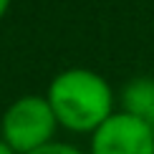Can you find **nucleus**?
<instances>
[{"instance_id": "obj_1", "label": "nucleus", "mask_w": 154, "mask_h": 154, "mask_svg": "<svg viewBox=\"0 0 154 154\" xmlns=\"http://www.w3.org/2000/svg\"><path fill=\"white\" fill-rule=\"evenodd\" d=\"M46 99L58 126L79 134H94L114 114V94L109 81L88 68L61 71L51 81Z\"/></svg>"}, {"instance_id": "obj_2", "label": "nucleus", "mask_w": 154, "mask_h": 154, "mask_svg": "<svg viewBox=\"0 0 154 154\" xmlns=\"http://www.w3.org/2000/svg\"><path fill=\"white\" fill-rule=\"evenodd\" d=\"M56 126H58V121H56L53 111L48 106V99L30 94L13 101L8 111L3 114L0 139L15 154H30L41 146L51 144Z\"/></svg>"}, {"instance_id": "obj_3", "label": "nucleus", "mask_w": 154, "mask_h": 154, "mask_svg": "<svg viewBox=\"0 0 154 154\" xmlns=\"http://www.w3.org/2000/svg\"><path fill=\"white\" fill-rule=\"evenodd\" d=\"M91 154H154V134L139 116L116 111L91 134Z\"/></svg>"}, {"instance_id": "obj_4", "label": "nucleus", "mask_w": 154, "mask_h": 154, "mask_svg": "<svg viewBox=\"0 0 154 154\" xmlns=\"http://www.w3.org/2000/svg\"><path fill=\"white\" fill-rule=\"evenodd\" d=\"M121 106H124L121 111L144 119L154 109V79H146V76L131 79L121 91Z\"/></svg>"}, {"instance_id": "obj_5", "label": "nucleus", "mask_w": 154, "mask_h": 154, "mask_svg": "<svg viewBox=\"0 0 154 154\" xmlns=\"http://www.w3.org/2000/svg\"><path fill=\"white\" fill-rule=\"evenodd\" d=\"M30 154H83L81 149H76L71 144H61V142H51L46 146H41V149L30 152Z\"/></svg>"}, {"instance_id": "obj_6", "label": "nucleus", "mask_w": 154, "mask_h": 154, "mask_svg": "<svg viewBox=\"0 0 154 154\" xmlns=\"http://www.w3.org/2000/svg\"><path fill=\"white\" fill-rule=\"evenodd\" d=\"M142 121H144V124H146V126H149V129H152V134H154V109H152V111H149V114H146V116H144Z\"/></svg>"}, {"instance_id": "obj_7", "label": "nucleus", "mask_w": 154, "mask_h": 154, "mask_svg": "<svg viewBox=\"0 0 154 154\" xmlns=\"http://www.w3.org/2000/svg\"><path fill=\"white\" fill-rule=\"evenodd\" d=\"M8 8H10V0H0V20H3V15L8 13Z\"/></svg>"}, {"instance_id": "obj_8", "label": "nucleus", "mask_w": 154, "mask_h": 154, "mask_svg": "<svg viewBox=\"0 0 154 154\" xmlns=\"http://www.w3.org/2000/svg\"><path fill=\"white\" fill-rule=\"evenodd\" d=\"M0 154H15V152H13V149H10V146H8V144H5V142H3V139H0Z\"/></svg>"}]
</instances>
